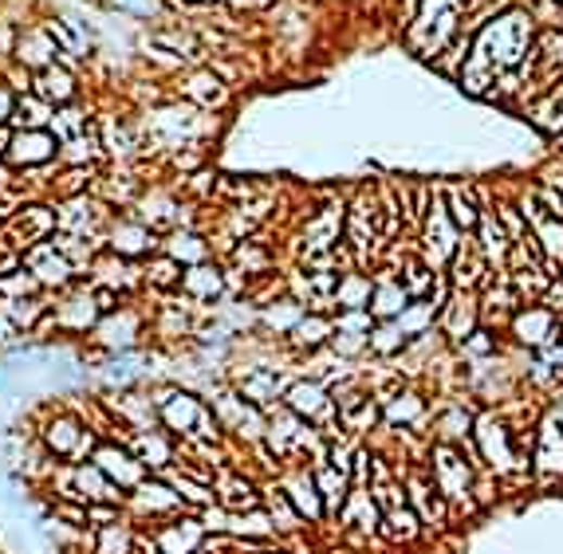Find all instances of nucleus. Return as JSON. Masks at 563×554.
Masks as SVG:
<instances>
[{
    "label": "nucleus",
    "mask_w": 563,
    "mask_h": 554,
    "mask_svg": "<svg viewBox=\"0 0 563 554\" xmlns=\"http://www.w3.org/2000/svg\"><path fill=\"white\" fill-rule=\"evenodd\" d=\"M335 527H340L343 534L359 539V543L379 534V527H383V507H379V500L371 495V488L355 484L351 495H347V503H343L340 519H335Z\"/></svg>",
    "instance_id": "nucleus-21"
},
{
    "label": "nucleus",
    "mask_w": 563,
    "mask_h": 554,
    "mask_svg": "<svg viewBox=\"0 0 563 554\" xmlns=\"http://www.w3.org/2000/svg\"><path fill=\"white\" fill-rule=\"evenodd\" d=\"M91 126L95 123H87V115L79 111V103H72V106H60V111H55V118H52L48 130H52V134L60 138V146H64V142H72V138L87 134Z\"/></svg>",
    "instance_id": "nucleus-46"
},
{
    "label": "nucleus",
    "mask_w": 563,
    "mask_h": 554,
    "mask_svg": "<svg viewBox=\"0 0 563 554\" xmlns=\"http://www.w3.org/2000/svg\"><path fill=\"white\" fill-rule=\"evenodd\" d=\"M265 512H268V519L277 524V531H280V539H292V534H299V531H308V524L299 519V512L292 507V500L284 495V488L277 484V476L272 480H265Z\"/></svg>",
    "instance_id": "nucleus-41"
},
{
    "label": "nucleus",
    "mask_w": 563,
    "mask_h": 554,
    "mask_svg": "<svg viewBox=\"0 0 563 554\" xmlns=\"http://www.w3.org/2000/svg\"><path fill=\"white\" fill-rule=\"evenodd\" d=\"M398 480H402V488H406V503L418 512V519H422L425 531H442L453 512H449L446 495L434 488L430 472L425 468H398Z\"/></svg>",
    "instance_id": "nucleus-17"
},
{
    "label": "nucleus",
    "mask_w": 563,
    "mask_h": 554,
    "mask_svg": "<svg viewBox=\"0 0 563 554\" xmlns=\"http://www.w3.org/2000/svg\"><path fill=\"white\" fill-rule=\"evenodd\" d=\"M552 417H555V421H560V425H563V401H555V409H552Z\"/></svg>",
    "instance_id": "nucleus-54"
},
{
    "label": "nucleus",
    "mask_w": 563,
    "mask_h": 554,
    "mask_svg": "<svg viewBox=\"0 0 563 554\" xmlns=\"http://www.w3.org/2000/svg\"><path fill=\"white\" fill-rule=\"evenodd\" d=\"M383 405V425L394 433H410L418 429L425 417H430V405H425V398L418 394L414 386H402V389H394L391 398L379 401Z\"/></svg>",
    "instance_id": "nucleus-30"
},
{
    "label": "nucleus",
    "mask_w": 563,
    "mask_h": 554,
    "mask_svg": "<svg viewBox=\"0 0 563 554\" xmlns=\"http://www.w3.org/2000/svg\"><path fill=\"white\" fill-rule=\"evenodd\" d=\"M442 205H446L449 220L458 224L465 236H473L481 224V217H485V205L477 201V193H473V185H461V181H453V185L442 189Z\"/></svg>",
    "instance_id": "nucleus-34"
},
{
    "label": "nucleus",
    "mask_w": 563,
    "mask_h": 554,
    "mask_svg": "<svg viewBox=\"0 0 563 554\" xmlns=\"http://www.w3.org/2000/svg\"><path fill=\"white\" fill-rule=\"evenodd\" d=\"M190 4H225V0H190Z\"/></svg>",
    "instance_id": "nucleus-55"
},
{
    "label": "nucleus",
    "mask_w": 563,
    "mask_h": 554,
    "mask_svg": "<svg viewBox=\"0 0 563 554\" xmlns=\"http://www.w3.org/2000/svg\"><path fill=\"white\" fill-rule=\"evenodd\" d=\"M178 292L185 295L193 307L221 304L225 295H229V268H221L217 260L193 263V268H185V272H181Z\"/></svg>",
    "instance_id": "nucleus-22"
},
{
    "label": "nucleus",
    "mask_w": 563,
    "mask_h": 554,
    "mask_svg": "<svg viewBox=\"0 0 563 554\" xmlns=\"http://www.w3.org/2000/svg\"><path fill=\"white\" fill-rule=\"evenodd\" d=\"M379 534H383L391 546H410L418 543L425 534L422 519H418V512L410 507V503H398V507H386L383 512V527H379Z\"/></svg>",
    "instance_id": "nucleus-40"
},
{
    "label": "nucleus",
    "mask_w": 563,
    "mask_h": 554,
    "mask_svg": "<svg viewBox=\"0 0 563 554\" xmlns=\"http://www.w3.org/2000/svg\"><path fill=\"white\" fill-rule=\"evenodd\" d=\"M142 531H150L158 554H197L205 543H209V531H205L197 512L170 515V519H162V524H154V527H142Z\"/></svg>",
    "instance_id": "nucleus-18"
},
{
    "label": "nucleus",
    "mask_w": 563,
    "mask_h": 554,
    "mask_svg": "<svg viewBox=\"0 0 563 554\" xmlns=\"http://www.w3.org/2000/svg\"><path fill=\"white\" fill-rule=\"evenodd\" d=\"M118 12H130V16H150L158 12V0H111Z\"/></svg>",
    "instance_id": "nucleus-53"
},
{
    "label": "nucleus",
    "mask_w": 563,
    "mask_h": 554,
    "mask_svg": "<svg viewBox=\"0 0 563 554\" xmlns=\"http://www.w3.org/2000/svg\"><path fill=\"white\" fill-rule=\"evenodd\" d=\"M331 335H335V314H328V311H308V314H304V323H299L296 331H292V335L284 338V346L299 358V362H304L308 355L323 350V346L331 343Z\"/></svg>",
    "instance_id": "nucleus-33"
},
{
    "label": "nucleus",
    "mask_w": 563,
    "mask_h": 554,
    "mask_svg": "<svg viewBox=\"0 0 563 554\" xmlns=\"http://www.w3.org/2000/svg\"><path fill=\"white\" fill-rule=\"evenodd\" d=\"M111 217H115V209H111L103 197H95V193H84V197H72V201H55V232H67V236L103 241Z\"/></svg>",
    "instance_id": "nucleus-12"
},
{
    "label": "nucleus",
    "mask_w": 563,
    "mask_h": 554,
    "mask_svg": "<svg viewBox=\"0 0 563 554\" xmlns=\"http://www.w3.org/2000/svg\"><path fill=\"white\" fill-rule=\"evenodd\" d=\"M55 236V205L52 201H28L16 205L9 217L0 220V241L9 244L12 252H28L36 244L52 241Z\"/></svg>",
    "instance_id": "nucleus-8"
},
{
    "label": "nucleus",
    "mask_w": 563,
    "mask_h": 554,
    "mask_svg": "<svg viewBox=\"0 0 563 554\" xmlns=\"http://www.w3.org/2000/svg\"><path fill=\"white\" fill-rule=\"evenodd\" d=\"M532 123L548 130V134H563V87L548 94V103L532 106Z\"/></svg>",
    "instance_id": "nucleus-48"
},
{
    "label": "nucleus",
    "mask_w": 563,
    "mask_h": 554,
    "mask_svg": "<svg viewBox=\"0 0 563 554\" xmlns=\"http://www.w3.org/2000/svg\"><path fill=\"white\" fill-rule=\"evenodd\" d=\"M469 452L477 456V468H489L492 476H500V480L524 476V472L532 468V456L516 445L512 425L500 417V413H481L477 425H473Z\"/></svg>",
    "instance_id": "nucleus-2"
},
{
    "label": "nucleus",
    "mask_w": 563,
    "mask_h": 554,
    "mask_svg": "<svg viewBox=\"0 0 563 554\" xmlns=\"http://www.w3.org/2000/svg\"><path fill=\"white\" fill-rule=\"evenodd\" d=\"M481 326V299L469 292H453L446 299V307H442V314H437V331H442V338L453 346L465 343L473 331Z\"/></svg>",
    "instance_id": "nucleus-25"
},
{
    "label": "nucleus",
    "mask_w": 563,
    "mask_h": 554,
    "mask_svg": "<svg viewBox=\"0 0 563 554\" xmlns=\"http://www.w3.org/2000/svg\"><path fill=\"white\" fill-rule=\"evenodd\" d=\"M123 512H127L130 524L154 527L162 519H170V515L185 512V503H181V495L174 492V484L166 476H146L135 492L123 495Z\"/></svg>",
    "instance_id": "nucleus-9"
},
{
    "label": "nucleus",
    "mask_w": 563,
    "mask_h": 554,
    "mask_svg": "<svg viewBox=\"0 0 563 554\" xmlns=\"http://www.w3.org/2000/svg\"><path fill=\"white\" fill-rule=\"evenodd\" d=\"M473 244L485 252V260H489L497 272H504V263H509V252H512V236L504 232V224H500L497 209H485V217H481L477 232H473Z\"/></svg>",
    "instance_id": "nucleus-36"
},
{
    "label": "nucleus",
    "mask_w": 563,
    "mask_h": 554,
    "mask_svg": "<svg viewBox=\"0 0 563 554\" xmlns=\"http://www.w3.org/2000/svg\"><path fill=\"white\" fill-rule=\"evenodd\" d=\"M406 346H410V338L398 331V323H374L371 331V355L374 362H394V358L406 355Z\"/></svg>",
    "instance_id": "nucleus-45"
},
{
    "label": "nucleus",
    "mask_w": 563,
    "mask_h": 554,
    "mask_svg": "<svg viewBox=\"0 0 563 554\" xmlns=\"http://www.w3.org/2000/svg\"><path fill=\"white\" fill-rule=\"evenodd\" d=\"M21 263L36 275V283L43 287V295H64V292H72L75 283L84 280V275L75 272V263L67 260L64 252L55 248L52 241H43V244H36V248H28L21 256Z\"/></svg>",
    "instance_id": "nucleus-15"
},
{
    "label": "nucleus",
    "mask_w": 563,
    "mask_h": 554,
    "mask_svg": "<svg viewBox=\"0 0 563 554\" xmlns=\"http://www.w3.org/2000/svg\"><path fill=\"white\" fill-rule=\"evenodd\" d=\"M127 445L135 449V456L146 464L150 476H166V472H170L174 464H178V456H181V440L170 437L166 429L135 433V437H127Z\"/></svg>",
    "instance_id": "nucleus-27"
},
{
    "label": "nucleus",
    "mask_w": 563,
    "mask_h": 554,
    "mask_svg": "<svg viewBox=\"0 0 563 554\" xmlns=\"http://www.w3.org/2000/svg\"><path fill=\"white\" fill-rule=\"evenodd\" d=\"M473 425H477V417L461 401H453V405L437 409L430 440H437V445H469L473 440Z\"/></svg>",
    "instance_id": "nucleus-39"
},
{
    "label": "nucleus",
    "mask_w": 563,
    "mask_h": 554,
    "mask_svg": "<svg viewBox=\"0 0 563 554\" xmlns=\"http://www.w3.org/2000/svg\"><path fill=\"white\" fill-rule=\"evenodd\" d=\"M12 63L24 67L28 75H36V72H43V67H52V63H60V43L52 40V31L43 28V24L21 28V36H16V52H12Z\"/></svg>",
    "instance_id": "nucleus-28"
},
{
    "label": "nucleus",
    "mask_w": 563,
    "mask_h": 554,
    "mask_svg": "<svg viewBox=\"0 0 563 554\" xmlns=\"http://www.w3.org/2000/svg\"><path fill=\"white\" fill-rule=\"evenodd\" d=\"M4 166L16 173H43L48 166H60V138L52 130H12Z\"/></svg>",
    "instance_id": "nucleus-13"
},
{
    "label": "nucleus",
    "mask_w": 563,
    "mask_h": 554,
    "mask_svg": "<svg viewBox=\"0 0 563 554\" xmlns=\"http://www.w3.org/2000/svg\"><path fill=\"white\" fill-rule=\"evenodd\" d=\"M103 314L106 311H103V304H99L91 280H79L72 292L55 295V304H52L55 335H67V338H91V331L99 326Z\"/></svg>",
    "instance_id": "nucleus-7"
},
{
    "label": "nucleus",
    "mask_w": 563,
    "mask_h": 554,
    "mask_svg": "<svg viewBox=\"0 0 563 554\" xmlns=\"http://www.w3.org/2000/svg\"><path fill=\"white\" fill-rule=\"evenodd\" d=\"M335 331H340V335H371L374 314L371 311H335Z\"/></svg>",
    "instance_id": "nucleus-50"
},
{
    "label": "nucleus",
    "mask_w": 563,
    "mask_h": 554,
    "mask_svg": "<svg viewBox=\"0 0 563 554\" xmlns=\"http://www.w3.org/2000/svg\"><path fill=\"white\" fill-rule=\"evenodd\" d=\"M277 484L284 488V495L292 500V507L299 512V519L308 527H323L331 524L328 519V503L319 495L316 476H311V464H284L277 472Z\"/></svg>",
    "instance_id": "nucleus-16"
},
{
    "label": "nucleus",
    "mask_w": 563,
    "mask_h": 554,
    "mask_svg": "<svg viewBox=\"0 0 563 554\" xmlns=\"http://www.w3.org/2000/svg\"><path fill=\"white\" fill-rule=\"evenodd\" d=\"M103 248L123 256V260L146 263L150 256H158L162 252V236L150 229V224H142L135 212H115L103 232Z\"/></svg>",
    "instance_id": "nucleus-11"
},
{
    "label": "nucleus",
    "mask_w": 563,
    "mask_h": 554,
    "mask_svg": "<svg viewBox=\"0 0 563 554\" xmlns=\"http://www.w3.org/2000/svg\"><path fill=\"white\" fill-rule=\"evenodd\" d=\"M91 464H95V468L103 472L106 480L115 484L123 495L135 492V488H139V484L150 476L146 464L135 456V449H130L123 437H103V440H99L95 452H91Z\"/></svg>",
    "instance_id": "nucleus-14"
},
{
    "label": "nucleus",
    "mask_w": 563,
    "mask_h": 554,
    "mask_svg": "<svg viewBox=\"0 0 563 554\" xmlns=\"http://www.w3.org/2000/svg\"><path fill=\"white\" fill-rule=\"evenodd\" d=\"M425 472L442 495H446L449 512L458 507H473V472H477V461H465V445H430L425 452Z\"/></svg>",
    "instance_id": "nucleus-4"
},
{
    "label": "nucleus",
    "mask_w": 563,
    "mask_h": 554,
    "mask_svg": "<svg viewBox=\"0 0 563 554\" xmlns=\"http://www.w3.org/2000/svg\"><path fill=\"white\" fill-rule=\"evenodd\" d=\"M55 118V106L43 103L40 94H21V103H16V115H12V130H48Z\"/></svg>",
    "instance_id": "nucleus-44"
},
{
    "label": "nucleus",
    "mask_w": 563,
    "mask_h": 554,
    "mask_svg": "<svg viewBox=\"0 0 563 554\" xmlns=\"http://www.w3.org/2000/svg\"><path fill=\"white\" fill-rule=\"evenodd\" d=\"M178 94H185V103L197 106L202 115H217V111H225L229 106V83H225L221 75L213 72L209 63H197V67H190L185 72V79L178 83Z\"/></svg>",
    "instance_id": "nucleus-20"
},
{
    "label": "nucleus",
    "mask_w": 563,
    "mask_h": 554,
    "mask_svg": "<svg viewBox=\"0 0 563 554\" xmlns=\"http://www.w3.org/2000/svg\"><path fill=\"white\" fill-rule=\"evenodd\" d=\"M308 311L311 307L304 304V299H296L292 292H284L280 299H265V304H256V326H260L268 338L284 343V338L292 335L299 323H304V314Z\"/></svg>",
    "instance_id": "nucleus-24"
},
{
    "label": "nucleus",
    "mask_w": 563,
    "mask_h": 554,
    "mask_svg": "<svg viewBox=\"0 0 563 554\" xmlns=\"http://www.w3.org/2000/svg\"><path fill=\"white\" fill-rule=\"evenodd\" d=\"M103 142H99V126H91L87 134L72 138L60 146V166H99L103 162Z\"/></svg>",
    "instance_id": "nucleus-43"
},
{
    "label": "nucleus",
    "mask_w": 563,
    "mask_h": 554,
    "mask_svg": "<svg viewBox=\"0 0 563 554\" xmlns=\"http://www.w3.org/2000/svg\"><path fill=\"white\" fill-rule=\"evenodd\" d=\"M509 335L516 346H528V350H548V346L560 338V319L543 304H524L521 311L509 319Z\"/></svg>",
    "instance_id": "nucleus-19"
},
{
    "label": "nucleus",
    "mask_w": 563,
    "mask_h": 554,
    "mask_svg": "<svg viewBox=\"0 0 563 554\" xmlns=\"http://www.w3.org/2000/svg\"><path fill=\"white\" fill-rule=\"evenodd\" d=\"M33 437L55 464H84L91 461L103 433L91 429L87 413H79L75 405H43Z\"/></svg>",
    "instance_id": "nucleus-1"
},
{
    "label": "nucleus",
    "mask_w": 563,
    "mask_h": 554,
    "mask_svg": "<svg viewBox=\"0 0 563 554\" xmlns=\"http://www.w3.org/2000/svg\"><path fill=\"white\" fill-rule=\"evenodd\" d=\"M142 335H150V311L139 307V299H127V304H118L115 311H106L99 319L87 343H95L106 355H130L142 343Z\"/></svg>",
    "instance_id": "nucleus-6"
},
{
    "label": "nucleus",
    "mask_w": 563,
    "mask_h": 554,
    "mask_svg": "<svg viewBox=\"0 0 563 554\" xmlns=\"http://www.w3.org/2000/svg\"><path fill=\"white\" fill-rule=\"evenodd\" d=\"M16 103H21V91L0 75V126H12V115H16Z\"/></svg>",
    "instance_id": "nucleus-51"
},
{
    "label": "nucleus",
    "mask_w": 563,
    "mask_h": 554,
    "mask_svg": "<svg viewBox=\"0 0 563 554\" xmlns=\"http://www.w3.org/2000/svg\"><path fill=\"white\" fill-rule=\"evenodd\" d=\"M103 413L111 417V429H118L115 437H135V433L162 429L158 425V405H154V394L150 389H118L115 398H99Z\"/></svg>",
    "instance_id": "nucleus-10"
},
{
    "label": "nucleus",
    "mask_w": 563,
    "mask_h": 554,
    "mask_svg": "<svg viewBox=\"0 0 563 554\" xmlns=\"http://www.w3.org/2000/svg\"><path fill=\"white\" fill-rule=\"evenodd\" d=\"M33 94H40L43 103H52L55 111H60V106L79 103L84 83L75 79V72L67 63H52V67H43V72L33 75Z\"/></svg>",
    "instance_id": "nucleus-31"
},
{
    "label": "nucleus",
    "mask_w": 563,
    "mask_h": 554,
    "mask_svg": "<svg viewBox=\"0 0 563 554\" xmlns=\"http://www.w3.org/2000/svg\"><path fill=\"white\" fill-rule=\"evenodd\" d=\"M33 295H43V287L36 283V275L28 268H16V272L0 275V299H33Z\"/></svg>",
    "instance_id": "nucleus-47"
},
{
    "label": "nucleus",
    "mask_w": 563,
    "mask_h": 554,
    "mask_svg": "<svg viewBox=\"0 0 563 554\" xmlns=\"http://www.w3.org/2000/svg\"><path fill=\"white\" fill-rule=\"evenodd\" d=\"M497 350H500V338L492 326H477V331L461 343V355L465 358H489V355H497Z\"/></svg>",
    "instance_id": "nucleus-49"
},
{
    "label": "nucleus",
    "mask_w": 563,
    "mask_h": 554,
    "mask_svg": "<svg viewBox=\"0 0 563 554\" xmlns=\"http://www.w3.org/2000/svg\"><path fill=\"white\" fill-rule=\"evenodd\" d=\"M162 252L178 260L181 268H193V263H209L213 260V244L205 241L197 229H174L162 236Z\"/></svg>",
    "instance_id": "nucleus-37"
},
{
    "label": "nucleus",
    "mask_w": 563,
    "mask_h": 554,
    "mask_svg": "<svg viewBox=\"0 0 563 554\" xmlns=\"http://www.w3.org/2000/svg\"><path fill=\"white\" fill-rule=\"evenodd\" d=\"M532 472L543 480L563 476V425L548 413L536 425V445H532Z\"/></svg>",
    "instance_id": "nucleus-29"
},
{
    "label": "nucleus",
    "mask_w": 563,
    "mask_h": 554,
    "mask_svg": "<svg viewBox=\"0 0 563 554\" xmlns=\"http://www.w3.org/2000/svg\"><path fill=\"white\" fill-rule=\"evenodd\" d=\"M150 394H154V405H158V425L170 437L190 440L197 433L202 413L209 409V398L202 389L181 386V382H162V386H150Z\"/></svg>",
    "instance_id": "nucleus-5"
},
{
    "label": "nucleus",
    "mask_w": 563,
    "mask_h": 554,
    "mask_svg": "<svg viewBox=\"0 0 563 554\" xmlns=\"http://www.w3.org/2000/svg\"><path fill=\"white\" fill-rule=\"evenodd\" d=\"M181 268L178 260H170L166 252H158V256H150L146 263H142V287L154 295H170L178 292V283H181Z\"/></svg>",
    "instance_id": "nucleus-42"
},
{
    "label": "nucleus",
    "mask_w": 563,
    "mask_h": 554,
    "mask_svg": "<svg viewBox=\"0 0 563 554\" xmlns=\"http://www.w3.org/2000/svg\"><path fill=\"white\" fill-rule=\"evenodd\" d=\"M374 275L362 268H343L335 283V311H371Z\"/></svg>",
    "instance_id": "nucleus-38"
},
{
    "label": "nucleus",
    "mask_w": 563,
    "mask_h": 554,
    "mask_svg": "<svg viewBox=\"0 0 563 554\" xmlns=\"http://www.w3.org/2000/svg\"><path fill=\"white\" fill-rule=\"evenodd\" d=\"M540 304L548 307L555 319H563V275H555V280L548 283V292L540 295Z\"/></svg>",
    "instance_id": "nucleus-52"
},
{
    "label": "nucleus",
    "mask_w": 563,
    "mask_h": 554,
    "mask_svg": "<svg viewBox=\"0 0 563 554\" xmlns=\"http://www.w3.org/2000/svg\"><path fill=\"white\" fill-rule=\"evenodd\" d=\"M532 43H536V31H532V12H500L497 21H485L473 40V52L485 55V60L497 67V72H512V67H524V60L532 55Z\"/></svg>",
    "instance_id": "nucleus-3"
},
{
    "label": "nucleus",
    "mask_w": 563,
    "mask_h": 554,
    "mask_svg": "<svg viewBox=\"0 0 563 554\" xmlns=\"http://www.w3.org/2000/svg\"><path fill=\"white\" fill-rule=\"evenodd\" d=\"M311 476H316L319 495H323V503H328V519L335 524V519H340V512H343V503H347V495H351L355 480L343 468H335L331 461H316V464H311Z\"/></svg>",
    "instance_id": "nucleus-35"
},
{
    "label": "nucleus",
    "mask_w": 563,
    "mask_h": 554,
    "mask_svg": "<svg viewBox=\"0 0 563 554\" xmlns=\"http://www.w3.org/2000/svg\"><path fill=\"white\" fill-rule=\"evenodd\" d=\"M446 280L453 292H469V295H481V287L492 280V263L485 260V252L473 244V236H465L453 256V263L446 268Z\"/></svg>",
    "instance_id": "nucleus-23"
},
{
    "label": "nucleus",
    "mask_w": 563,
    "mask_h": 554,
    "mask_svg": "<svg viewBox=\"0 0 563 554\" xmlns=\"http://www.w3.org/2000/svg\"><path fill=\"white\" fill-rule=\"evenodd\" d=\"M410 304H414V299H410V292H406V283L394 275V268L374 272V295H371L374 323H394V319H398Z\"/></svg>",
    "instance_id": "nucleus-32"
},
{
    "label": "nucleus",
    "mask_w": 563,
    "mask_h": 554,
    "mask_svg": "<svg viewBox=\"0 0 563 554\" xmlns=\"http://www.w3.org/2000/svg\"><path fill=\"white\" fill-rule=\"evenodd\" d=\"M280 405H284L287 413H296L299 421L316 425L319 413L331 405V386H323V382H319V377H311V374H296L284 386V398H280Z\"/></svg>",
    "instance_id": "nucleus-26"
}]
</instances>
